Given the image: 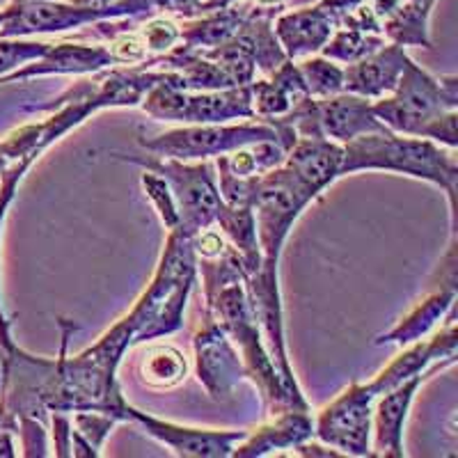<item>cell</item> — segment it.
I'll use <instances>...</instances> for the list:
<instances>
[{
  "label": "cell",
  "mask_w": 458,
  "mask_h": 458,
  "mask_svg": "<svg viewBox=\"0 0 458 458\" xmlns=\"http://www.w3.org/2000/svg\"><path fill=\"white\" fill-rule=\"evenodd\" d=\"M374 113L394 133L456 149L458 79L454 73L433 76L411 57L394 92L374 101Z\"/></svg>",
  "instance_id": "6da1fadb"
},
{
  "label": "cell",
  "mask_w": 458,
  "mask_h": 458,
  "mask_svg": "<svg viewBox=\"0 0 458 458\" xmlns=\"http://www.w3.org/2000/svg\"><path fill=\"white\" fill-rule=\"evenodd\" d=\"M394 172L433 183L447 195L452 223L456 218L458 157L456 149L437 145L427 138L403 136L386 129L360 136L344 145L342 177L355 172Z\"/></svg>",
  "instance_id": "7a4b0ae2"
},
{
  "label": "cell",
  "mask_w": 458,
  "mask_h": 458,
  "mask_svg": "<svg viewBox=\"0 0 458 458\" xmlns=\"http://www.w3.org/2000/svg\"><path fill=\"white\" fill-rule=\"evenodd\" d=\"M195 280L198 255L193 250V239L179 232H167L157 273L129 312L136 326V344L167 337L182 328L183 310Z\"/></svg>",
  "instance_id": "3957f363"
},
{
  "label": "cell",
  "mask_w": 458,
  "mask_h": 458,
  "mask_svg": "<svg viewBox=\"0 0 458 458\" xmlns=\"http://www.w3.org/2000/svg\"><path fill=\"white\" fill-rule=\"evenodd\" d=\"M296 131L284 122L271 124L257 120L225 122V124H183L182 129L163 131L158 136L138 133V145L154 157L177 158V161H208L261 140H276L284 149L296 142Z\"/></svg>",
  "instance_id": "277c9868"
},
{
  "label": "cell",
  "mask_w": 458,
  "mask_h": 458,
  "mask_svg": "<svg viewBox=\"0 0 458 458\" xmlns=\"http://www.w3.org/2000/svg\"><path fill=\"white\" fill-rule=\"evenodd\" d=\"M113 158L133 163L147 172H154L167 182L177 204L179 234L193 239L198 232L214 227L218 208L223 204L218 191V174L211 161H177L163 157H126L113 154Z\"/></svg>",
  "instance_id": "5b68a950"
},
{
  "label": "cell",
  "mask_w": 458,
  "mask_h": 458,
  "mask_svg": "<svg viewBox=\"0 0 458 458\" xmlns=\"http://www.w3.org/2000/svg\"><path fill=\"white\" fill-rule=\"evenodd\" d=\"M140 108L158 122L182 124H225L234 120H255L250 85L227 89H182L179 79L158 83L142 97Z\"/></svg>",
  "instance_id": "8992f818"
},
{
  "label": "cell",
  "mask_w": 458,
  "mask_h": 458,
  "mask_svg": "<svg viewBox=\"0 0 458 458\" xmlns=\"http://www.w3.org/2000/svg\"><path fill=\"white\" fill-rule=\"evenodd\" d=\"M374 401L376 394L371 392L369 383L353 380L314 420V436L318 443L337 449L342 456H374L371 452Z\"/></svg>",
  "instance_id": "52a82bcc"
},
{
  "label": "cell",
  "mask_w": 458,
  "mask_h": 458,
  "mask_svg": "<svg viewBox=\"0 0 458 458\" xmlns=\"http://www.w3.org/2000/svg\"><path fill=\"white\" fill-rule=\"evenodd\" d=\"M124 422H136L154 440L165 445L174 456L182 458H227L245 437V431H220V428H198L158 420L138 411L131 403L124 408Z\"/></svg>",
  "instance_id": "ba28073f"
},
{
  "label": "cell",
  "mask_w": 458,
  "mask_h": 458,
  "mask_svg": "<svg viewBox=\"0 0 458 458\" xmlns=\"http://www.w3.org/2000/svg\"><path fill=\"white\" fill-rule=\"evenodd\" d=\"M193 349L198 378L208 396L223 401L234 394L239 383L245 378L243 360L232 337L211 317L204 318V326L195 333Z\"/></svg>",
  "instance_id": "9c48e42d"
},
{
  "label": "cell",
  "mask_w": 458,
  "mask_h": 458,
  "mask_svg": "<svg viewBox=\"0 0 458 458\" xmlns=\"http://www.w3.org/2000/svg\"><path fill=\"white\" fill-rule=\"evenodd\" d=\"M106 21L104 12L76 3H55V0H32V3H10L7 19L0 26V37H32L55 35V32L76 30Z\"/></svg>",
  "instance_id": "30bf717a"
},
{
  "label": "cell",
  "mask_w": 458,
  "mask_h": 458,
  "mask_svg": "<svg viewBox=\"0 0 458 458\" xmlns=\"http://www.w3.org/2000/svg\"><path fill=\"white\" fill-rule=\"evenodd\" d=\"M454 305H456V234H452V243H449L447 255L440 266V284L417 302L394 328L378 335L376 344L408 346L417 339H424L437 323L452 312Z\"/></svg>",
  "instance_id": "8fae6325"
},
{
  "label": "cell",
  "mask_w": 458,
  "mask_h": 458,
  "mask_svg": "<svg viewBox=\"0 0 458 458\" xmlns=\"http://www.w3.org/2000/svg\"><path fill=\"white\" fill-rule=\"evenodd\" d=\"M108 67H117V63L106 44L57 42L51 44V48L39 60L7 73L5 79H0V85L42 79V76H89Z\"/></svg>",
  "instance_id": "7c38bea8"
},
{
  "label": "cell",
  "mask_w": 458,
  "mask_h": 458,
  "mask_svg": "<svg viewBox=\"0 0 458 458\" xmlns=\"http://www.w3.org/2000/svg\"><path fill=\"white\" fill-rule=\"evenodd\" d=\"M344 145L328 138H296L284 157V167L312 199L342 177Z\"/></svg>",
  "instance_id": "4fadbf2b"
},
{
  "label": "cell",
  "mask_w": 458,
  "mask_h": 458,
  "mask_svg": "<svg viewBox=\"0 0 458 458\" xmlns=\"http://www.w3.org/2000/svg\"><path fill=\"white\" fill-rule=\"evenodd\" d=\"M431 369L420 376L403 380L401 386L392 387L386 394L376 396L374 401V415H371V436H374V456L386 458H403V428H406L408 411L412 406L417 390L422 387L424 380L433 374Z\"/></svg>",
  "instance_id": "5bb4252c"
},
{
  "label": "cell",
  "mask_w": 458,
  "mask_h": 458,
  "mask_svg": "<svg viewBox=\"0 0 458 458\" xmlns=\"http://www.w3.org/2000/svg\"><path fill=\"white\" fill-rule=\"evenodd\" d=\"M277 42L289 60H302V57L317 55L326 42L337 30V19L333 12L321 3L292 12H280L273 19Z\"/></svg>",
  "instance_id": "9a60e30c"
},
{
  "label": "cell",
  "mask_w": 458,
  "mask_h": 458,
  "mask_svg": "<svg viewBox=\"0 0 458 458\" xmlns=\"http://www.w3.org/2000/svg\"><path fill=\"white\" fill-rule=\"evenodd\" d=\"M317 114L323 136L337 145L387 129L376 117L374 101L360 94L339 92L328 99H317Z\"/></svg>",
  "instance_id": "2e32d148"
},
{
  "label": "cell",
  "mask_w": 458,
  "mask_h": 458,
  "mask_svg": "<svg viewBox=\"0 0 458 458\" xmlns=\"http://www.w3.org/2000/svg\"><path fill=\"white\" fill-rule=\"evenodd\" d=\"M408 60L411 55L406 53V47L386 42L378 51L344 67V92L360 94L371 101L380 99L394 92Z\"/></svg>",
  "instance_id": "e0dca14e"
},
{
  "label": "cell",
  "mask_w": 458,
  "mask_h": 458,
  "mask_svg": "<svg viewBox=\"0 0 458 458\" xmlns=\"http://www.w3.org/2000/svg\"><path fill=\"white\" fill-rule=\"evenodd\" d=\"M314 420L310 411H280L273 412L268 422L261 424L234 447V458L271 456L280 449H296L305 440H312Z\"/></svg>",
  "instance_id": "ac0fdd59"
},
{
  "label": "cell",
  "mask_w": 458,
  "mask_h": 458,
  "mask_svg": "<svg viewBox=\"0 0 458 458\" xmlns=\"http://www.w3.org/2000/svg\"><path fill=\"white\" fill-rule=\"evenodd\" d=\"M305 97H310V92L298 72L296 60H284L280 67L268 73V79H255L250 83L255 120L266 122V124L284 117Z\"/></svg>",
  "instance_id": "d6986e66"
},
{
  "label": "cell",
  "mask_w": 458,
  "mask_h": 458,
  "mask_svg": "<svg viewBox=\"0 0 458 458\" xmlns=\"http://www.w3.org/2000/svg\"><path fill=\"white\" fill-rule=\"evenodd\" d=\"M257 10L259 7L248 3V0H236L223 10L182 23V39L179 42L183 47L199 48V51L220 47V44L229 42Z\"/></svg>",
  "instance_id": "ffe728a7"
},
{
  "label": "cell",
  "mask_w": 458,
  "mask_h": 458,
  "mask_svg": "<svg viewBox=\"0 0 458 458\" xmlns=\"http://www.w3.org/2000/svg\"><path fill=\"white\" fill-rule=\"evenodd\" d=\"M216 227L223 232L225 241L239 255L245 277L248 280L255 277L261 266V252L252 207H229L223 202L218 208V216H216Z\"/></svg>",
  "instance_id": "44dd1931"
},
{
  "label": "cell",
  "mask_w": 458,
  "mask_h": 458,
  "mask_svg": "<svg viewBox=\"0 0 458 458\" xmlns=\"http://www.w3.org/2000/svg\"><path fill=\"white\" fill-rule=\"evenodd\" d=\"M286 149L276 140H261L243 145L239 149L216 158V172L229 177H259L264 172L282 165Z\"/></svg>",
  "instance_id": "7402d4cb"
},
{
  "label": "cell",
  "mask_w": 458,
  "mask_h": 458,
  "mask_svg": "<svg viewBox=\"0 0 458 458\" xmlns=\"http://www.w3.org/2000/svg\"><path fill=\"white\" fill-rule=\"evenodd\" d=\"M120 420L101 411L72 412V456H101L106 437Z\"/></svg>",
  "instance_id": "603a6c76"
},
{
  "label": "cell",
  "mask_w": 458,
  "mask_h": 458,
  "mask_svg": "<svg viewBox=\"0 0 458 458\" xmlns=\"http://www.w3.org/2000/svg\"><path fill=\"white\" fill-rule=\"evenodd\" d=\"M188 362L183 353L170 344H158L147 351L142 360L140 376L142 383L154 390H170L186 378Z\"/></svg>",
  "instance_id": "cb8c5ba5"
},
{
  "label": "cell",
  "mask_w": 458,
  "mask_h": 458,
  "mask_svg": "<svg viewBox=\"0 0 458 458\" xmlns=\"http://www.w3.org/2000/svg\"><path fill=\"white\" fill-rule=\"evenodd\" d=\"M35 157L19 158V161H12L5 170L0 172V239H3V225H5L7 211H10L12 202L16 198V191L21 186L23 177L28 174V170L35 163ZM14 337H12V323L5 317V310H3V296H0V351H10L14 346Z\"/></svg>",
  "instance_id": "d4e9b609"
},
{
  "label": "cell",
  "mask_w": 458,
  "mask_h": 458,
  "mask_svg": "<svg viewBox=\"0 0 458 458\" xmlns=\"http://www.w3.org/2000/svg\"><path fill=\"white\" fill-rule=\"evenodd\" d=\"M386 42L387 39L383 35H374V32L339 26L337 30L330 35V39L326 42V47L321 48V53L323 57L335 60V63L351 64L362 60V57H367L369 53L378 51Z\"/></svg>",
  "instance_id": "484cf974"
},
{
  "label": "cell",
  "mask_w": 458,
  "mask_h": 458,
  "mask_svg": "<svg viewBox=\"0 0 458 458\" xmlns=\"http://www.w3.org/2000/svg\"><path fill=\"white\" fill-rule=\"evenodd\" d=\"M296 64L312 99H328V97L344 92V67L335 60L323 55H310L302 57Z\"/></svg>",
  "instance_id": "4316f807"
},
{
  "label": "cell",
  "mask_w": 458,
  "mask_h": 458,
  "mask_svg": "<svg viewBox=\"0 0 458 458\" xmlns=\"http://www.w3.org/2000/svg\"><path fill=\"white\" fill-rule=\"evenodd\" d=\"M138 32H140V39L145 44L147 53L151 57H158L177 47L179 39H182V23L174 21L172 16L151 14L142 19Z\"/></svg>",
  "instance_id": "83f0119b"
},
{
  "label": "cell",
  "mask_w": 458,
  "mask_h": 458,
  "mask_svg": "<svg viewBox=\"0 0 458 458\" xmlns=\"http://www.w3.org/2000/svg\"><path fill=\"white\" fill-rule=\"evenodd\" d=\"M51 48L48 42H37L28 37H0V79L28 63H35Z\"/></svg>",
  "instance_id": "f1b7e54d"
},
{
  "label": "cell",
  "mask_w": 458,
  "mask_h": 458,
  "mask_svg": "<svg viewBox=\"0 0 458 458\" xmlns=\"http://www.w3.org/2000/svg\"><path fill=\"white\" fill-rule=\"evenodd\" d=\"M140 183L145 188V195L149 198V202L157 208L158 218L165 225L167 232H177L179 229V214H177V204H174V198H172V191L167 186V182L154 172L142 170Z\"/></svg>",
  "instance_id": "f546056e"
},
{
  "label": "cell",
  "mask_w": 458,
  "mask_h": 458,
  "mask_svg": "<svg viewBox=\"0 0 458 458\" xmlns=\"http://www.w3.org/2000/svg\"><path fill=\"white\" fill-rule=\"evenodd\" d=\"M149 3L154 14L179 16V19L193 21V19H199V16L223 10V7L236 3V0H149Z\"/></svg>",
  "instance_id": "4dcf8cb0"
},
{
  "label": "cell",
  "mask_w": 458,
  "mask_h": 458,
  "mask_svg": "<svg viewBox=\"0 0 458 458\" xmlns=\"http://www.w3.org/2000/svg\"><path fill=\"white\" fill-rule=\"evenodd\" d=\"M16 420L0 406V458L16 456Z\"/></svg>",
  "instance_id": "1f68e13d"
},
{
  "label": "cell",
  "mask_w": 458,
  "mask_h": 458,
  "mask_svg": "<svg viewBox=\"0 0 458 458\" xmlns=\"http://www.w3.org/2000/svg\"><path fill=\"white\" fill-rule=\"evenodd\" d=\"M252 5L257 7H271V10H284L286 3H292V0H248Z\"/></svg>",
  "instance_id": "d6a6232c"
},
{
  "label": "cell",
  "mask_w": 458,
  "mask_h": 458,
  "mask_svg": "<svg viewBox=\"0 0 458 458\" xmlns=\"http://www.w3.org/2000/svg\"><path fill=\"white\" fill-rule=\"evenodd\" d=\"M7 165H10V161H7V158H5V157H3V154H0V172L5 170V167H7Z\"/></svg>",
  "instance_id": "836d02e7"
},
{
  "label": "cell",
  "mask_w": 458,
  "mask_h": 458,
  "mask_svg": "<svg viewBox=\"0 0 458 458\" xmlns=\"http://www.w3.org/2000/svg\"><path fill=\"white\" fill-rule=\"evenodd\" d=\"M7 19V7H3V10H0V26H3V21H5Z\"/></svg>",
  "instance_id": "e575fe53"
},
{
  "label": "cell",
  "mask_w": 458,
  "mask_h": 458,
  "mask_svg": "<svg viewBox=\"0 0 458 458\" xmlns=\"http://www.w3.org/2000/svg\"><path fill=\"white\" fill-rule=\"evenodd\" d=\"M10 3H32V0H10Z\"/></svg>",
  "instance_id": "d590c367"
}]
</instances>
